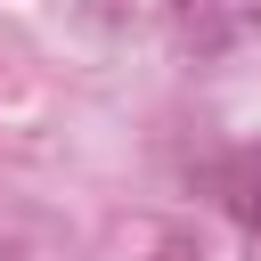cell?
<instances>
[{
  "label": "cell",
  "mask_w": 261,
  "mask_h": 261,
  "mask_svg": "<svg viewBox=\"0 0 261 261\" xmlns=\"http://www.w3.org/2000/svg\"><path fill=\"white\" fill-rule=\"evenodd\" d=\"M220 204H228V220L261 245V147H237V155L220 163Z\"/></svg>",
  "instance_id": "cell-1"
},
{
  "label": "cell",
  "mask_w": 261,
  "mask_h": 261,
  "mask_svg": "<svg viewBox=\"0 0 261 261\" xmlns=\"http://www.w3.org/2000/svg\"><path fill=\"white\" fill-rule=\"evenodd\" d=\"M253 16H261V0H253Z\"/></svg>",
  "instance_id": "cell-2"
}]
</instances>
